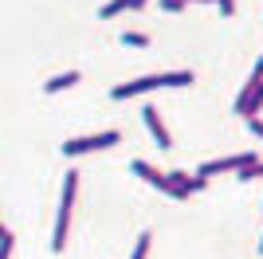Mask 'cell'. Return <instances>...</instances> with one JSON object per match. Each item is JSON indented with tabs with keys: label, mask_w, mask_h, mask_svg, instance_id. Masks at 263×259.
I'll use <instances>...</instances> for the list:
<instances>
[{
	"label": "cell",
	"mask_w": 263,
	"mask_h": 259,
	"mask_svg": "<svg viewBox=\"0 0 263 259\" xmlns=\"http://www.w3.org/2000/svg\"><path fill=\"white\" fill-rule=\"evenodd\" d=\"M122 43L126 47H149V35L145 32H122Z\"/></svg>",
	"instance_id": "obj_10"
},
{
	"label": "cell",
	"mask_w": 263,
	"mask_h": 259,
	"mask_svg": "<svg viewBox=\"0 0 263 259\" xmlns=\"http://www.w3.org/2000/svg\"><path fill=\"white\" fill-rule=\"evenodd\" d=\"M259 106H263V83L255 86V95H252V102H248V110H243V118H252V114H259Z\"/></svg>",
	"instance_id": "obj_11"
},
{
	"label": "cell",
	"mask_w": 263,
	"mask_h": 259,
	"mask_svg": "<svg viewBox=\"0 0 263 259\" xmlns=\"http://www.w3.org/2000/svg\"><path fill=\"white\" fill-rule=\"evenodd\" d=\"M255 161H259L255 153H232V157H220V161H204L197 173L209 181V177H216V173H240V169H248V165H255Z\"/></svg>",
	"instance_id": "obj_4"
},
{
	"label": "cell",
	"mask_w": 263,
	"mask_h": 259,
	"mask_svg": "<svg viewBox=\"0 0 263 259\" xmlns=\"http://www.w3.org/2000/svg\"><path fill=\"white\" fill-rule=\"evenodd\" d=\"M12 244H16L12 236H4V239H0V259H12Z\"/></svg>",
	"instance_id": "obj_13"
},
{
	"label": "cell",
	"mask_w": 263,
	"mask_h": 259,
	"mask_svg": "<svg viewBox=\"0 0 263 259\" xmlns=\"http://www.w3.org/2000/svg\"><path fill=\"white\" fill-rule=\"evenodd\" d=\"M4 236H12V232H8V228H4V224H0V239H4Z\"/></svg>",
	"instance_id": "obj_17"
},
{
	"label": "cell",
	"mask_w": 263,
	"mask_h": 259,
	"mask_svg": "<svg viewBox=\"0 0 263 259\" xmlns=\"http://www.w3.org/2000/svg\"><path fill=\"white\" fill-rule=\"evenodd\" d=\"M75 193H79V173H75V169H67V177H63V196H59V216H55V236H51V251H55V255L67 248V228H71Z\"/></svg>",
	"instance_id": "obj_2"
},
{
	"label": "cell",
	"mask_w": 263,
	"mask_h": 259,
	"mask_svg": "<svg viewBox=\"0 0 263 259\" xmlns=\"http://www.w3.org/2000/svg\"><path fill=\"white\" fill-rule=\"evenodd\" d=\"M122 12H130V0H110V4H102V20H110V16H122Z\"/></svg>",
	"instance_id": "obj_9"
},
{
	"label": "cell",
	"mask_w": 263,
	"mask_h": 259,
	"mask_svg": "<svg viewBox=\"0 0 263 259\" xmlns=\"http://www.w3.org/2000/svg\"><path fill=\"white\" fill-rule=\"evenodd\" d=\"M130 169L138 173V177H142L145 184H154L157 193H165V196H173V200H185V196H181V193H177V189H173V181H169V173L154 169V165H149V161H134Z\"/></svg>",
	"instance_id": "obj_5"
},
{
	"label": "cell",
	"mask_w": 263,
	"mask_h": 259,
	"mask_svg": "<svg viewBox=\"0 0 263 259\" xmlns=\"http://www.w3.org/2000/svg\"><path fill=\"white\" fill-rule=\"evenodd\" d=\"M243 122H248V130H252L255 138H263V118L259 114H252V118H243Z\"/></svg>",
	"instance_id": "obj_12"
},
{
	"label": "cell",
	"mask_w": 263,
	"mask_h": 259,
	"mask_svg": "<svg viewBox=\"0 0 263 259\" xmlns=\"http://www.w3.org/2000/svg\"><path fill=\"white\" fill-rule=\"evenodd\" d=\"M122 134L118 130H102V134H87V138H71L63 141V157H83V153H95V150H110L118 145Z\"/></svg>",
	"instance_id": "obj_3"
},
{
	"label": "cell",
	"mask_w": 263,
	"mask_h": 259,
	"mask_svg": "<svg viewBox=\"0 0 263 259\" xmlns=\"http://www.w3.org/2000/svg\"><path fill=\"white\" fill-rule=\"evenodd\" d=\"M259 255H263V239H259Z\"/></svg>",
	"instance_id": "obj_19"
},
{
	"label": "cell",
	"mask_w": 263,
	"mask_h": 259,
	"mask_svg": "<svg viewBox=\"0 0 263 259\" xmlns=\"http://www.w3.org/2000/svg\"><path fill=\"white\" fill-rule=\"evenodd\" d=\"M185 4H189V0H161V8H165V12H181Z\"/></svg>",
	"instance_id": "obj_14"
},
{
	"label": "cell",
	"mask_w": 263,
	"mask_h": 259,
	"mask_svg": "<svg viewBox=\"0 0 263 259\" xmlns=\"http://www.w3.org/2000/svg\"><path fill=\"white\" fill-rule=\"evenodd\" d=\"M197 4H216V0H197Z\"/></svg>",
	"instance_id": "obj_18"
},
{
	"label": "cell",
	"mask_w": 263,
	"mask_h": 259,
	"mask_svg": "<svg viewBox=\"0 0 263 259\" xmlns=\"http://www.w3.org/2000/svg\"><path fill=\"white\" fill-rule=\"evenodd\" d=\"M220 4V12H224V16H232V12H236V0H216Z\"/></svg>",
	"instance_id": "obj_15"
},
{
	"label": "cell",
	"mask_w": 263,
	"mask_h": 259,
	"mask_svg": "<svg viewBox=\"0 0 263 259\" xmlns=\"http://www.w3.org/2000/svg\"><path fill=\"white\" fill-rule=\"evenodd\" d=\"M79 79H83L79 71H63V75H51V79H47L44 90H47V95H59V90H67V86H75Z\"/></svg>",
	"instance_id": "obj_7"
},
{
	"label": "cell",
	"mask_w": 263,
	"mask_h": 259,
	"mask_svg": "<svg viewBox=\"0 0 263 259\" xmlns=\"http://www.w3.org/2000/svg\"><path fill=\"white\" fill-rule=\"evenodd\" d=\"M157 86H193V71H169V75H142V79H134V83H118L114 90H110V98H114V102H122V98L149 95V90H157Z\"/></svg>",
	"instance_id": "obj_1"
},
{
	"label": "cell",
	"mask_w": 263,
	"mask_h": 259,
	"mask_svg": "<svg viewBox=\"0 0 263 259\" xmlns=\"http://www.w3.org/2000/svg\"><path fill=\"white\" fill-rule=\"evenodd\" d=\"M149 244H154V236H149V232H142V236H138V244H134V251H130V259H149Z\"/></svg>",
	"instance_id": "obj_8"
},
{
	"label": "cell",
	"mask_w": 263,
	"mask_h": 259,
	"mask_svg": "<svg viewBox=\"0 0 263 259\" xmlns=\"http://www.w3.org/2000/svg\"><path fill=\"white\" fill-rule=\"evenodd\" d=\"M142 118H145V130L154 134V141L161 145V150H169V145H173V138H169V130H165V122H161V110H157V106H145Z\"/></svg>",
	"instance_id": "obj_6"
},
{
	"label": "cell",
	"mask_w": 263,
	"mask_h": 259,
	"mask_svg": "<svg viewBox=\"0 0 263 259\" xmlns=\"http://www.w3.org/2000/svg\"><path fill=\"white\" fill-rule=\"evenodd\" d=\"M145 4H149V0H130V8L138 12V8H145Z\"/></svg>",
	"instance_id": "obj_16"
}]
</instances>
